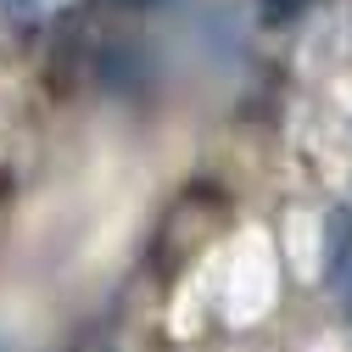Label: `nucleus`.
Wrapping results in <instances>:
<instances>
[{"mask_svg":"<svg viewBox=\"0 0 352 352\" xmlns=\"http://www.w3.org/2000/svg\"><path fill=\"white\" fill-rule=\"evenodd\" d=\"M341 291H346V319H352V274H346V285H341Z\"/></svg>","mask_w":352,"mask_h":352,"instance_id":"20e7f679","label":"nucleus"},{"mask_svg":"<svg viewBox=\"0 0 352 352\" xmlns=\"http://www.w3.org/2000/svg\"><path fill=\"white\" fill-rule=\"evenodd\" d=\"M314 0H257V12H263V23L269 28H285V23H296Z\"/></svg>","mask_w":352,"mask_h":352,"instance_id":"f03ea898","label":"nucleus"},{"mask_svg":"<svg viewBox=\"0 0 352 352\" xmlns=\"http://www.w3.org/2000/svg\"><path fill=\"white\" fill-rule=\"evenodd\" d=\"M346 274H352V207H330L324 212V246H319V280L346 285Z\"/></svg>","mask_w":352,"mask_h":352,"instance_id":"f257e3e1","label":"nucleus"},{"mask_svg":"<svg viewBox=\"0 0 352 352\" xmlns=\"http://www.w3.org/2000/svg\"><path fill=\"white\" fill-rule=\"evenodd\" d=\"M118 6H135L140 12V6H157V0H118Z\"/></svg>","mask_w":352,"mask_h":352,"instance_id":"39448f33","label":"nucleus"},{"mask_svg":"<svg viewBox=\"0 0 352 352\" xmlns=\"http://www.w3.org/2000/svg\"><path fill=\"white\" fill-rule=\"evenodd\" d=\"M0 17H6L12 34H28L34 17H39V0H0Z\"/></svg>","mask_w":352,"mask_h":352,"instance_id":"7ed1b4c3","label":"nucleus"}]
</instances>
